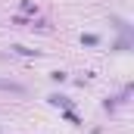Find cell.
Returning <instances> with one entry per match:
<instances>
[{"label": "cell", "instance_id": "1", "mask_svg": "<svg viewBox=\"0 0 134 134\" xmlns=\"http://www.w3.org/2000/svg\"><path fill=\"white\" fill-rule=\"evenodd\" d=\"M0 87H9V91H16V94H22V87H19V84H9V81H0Z\"/></svg>", "mask_w": 134, "mask_h": 134}]
</instances>
